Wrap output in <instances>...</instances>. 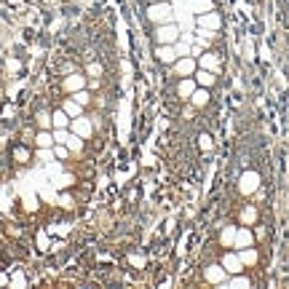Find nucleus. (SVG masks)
Listing matches in <instances>:
<instances>
[{"mask_svg": "<svg viewBox=\"0 0 289 289\" xmlns=\"http://www.w3.org/2000/svg\"><path fill=\"white\" fill-rule=\"evenodd\" d=\"M260 188V174L257 172H244L241 174V180H238V193L241 195H252Z\"/></svg>", "mask_w": 289, "mask_h": 289, "instance_id": "obj_1", "label": "nucleus"}, {"mask_svg": "<svg viewBox=\"0 0 289 289\" xmlns=\"http://www.w3.org/2000/svg\"><path fill=\"white\" fill-rule=\"evenodd\" d=\"M238 220H241V225H255L257 222V207H246L238 214Z\"/></svg>", "mask_w": 289, "mask_h": 289, "instance_id": "obj_2", "label": "nucleus"}, {"mask_svg": "<svg viewBox=\"0 0 289 289\" xmlns=\"http://www.w3.org/2000/svg\"><path fill=\"white\" fill-rule=\"evenodd\" d=\"M286 3H289V0H286Z\"/></svg>", "mask_w": 289, "mask_h": 289, "instance_id": "obj_3", "label": "nucleus"}]
</instances>
